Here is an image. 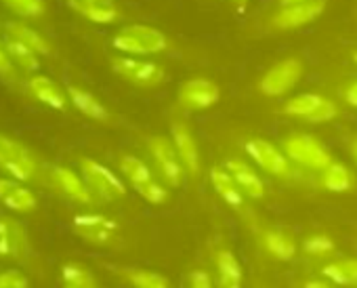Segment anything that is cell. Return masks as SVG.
<instances>
[{"mask_svg": "<svg viewBox=\"0 0 357 288\" xmlns=\"http://www.w3.org/2000/svg\"><path fill=\"white\" fill-rule=\"evenodd\" d=\"M321 99H324V97H321V95H315V93L296 95V97L288 99V101L282 105V114L296 116V118H307V116L317 107V103H319Z\"/></svg>", "mask_w": 357, "mask_h": 288, "instance_id": "cell-28", "label": "cell"}, {"mask_svg": "<svg viewBox=\"0 0 357 288\" xmlns=\"http://www.w3.org/2000/svg\"><path fill=\"white\" fill-rule=\"evenodd\" d=\"M217 267L225 288H242V267L229 250L217 252Z\"/></svg>", "mask_w": 357, "mask_h": 288, "instance_id": "cell-26", "label": "cell"}, {"mask_svg": "<svg viewBox=\"0 0 357 288\" xmlns=\"http://www.w3.org/2000/svg\"><path fill=\"white\" fill-rule=\"evenodd\" d=\"M303 248H305V252L317 257V255L332 252V250H334V242H332V238H328V236H324V234H315V236H309V238L305 240Z\"/></svg>", "mask_w": 357, "mask_h": 288, "instance_id": "cell-34", "label": "cell"}, {"mask_svg": "<svg viewBox=\"0 0 357 288\" xmlns=\"http://www.w3.org/2000/svg\"><path fill=\"white\" fill-rule=\"evenodd\" d=\"M120 171L130 179L132 185H139V183H145V181L153 179L149 167L141 158H137V156H124L120 160Z\"/></svg>", "mask_w": 357, "mask_h": 288, "instance_id": "cell-30", "label": "cell"}, {"mask_svg": "<svg viewBox=\"0 0 357 288\" xmlns=\"http://www.w3.org/2000/svg\"><path fill=\"white\" fill-rule=\"evenodd\" d=\"M344 99H347V103H351L353 107H357V82L349 84V89L344 91Z\"/></svg>", "mask_w": 357, "mask_h": 288, "instance_id": "cell-38", "label": "cell"}, {"mask_svg": "<svg viewBox=\"0 0 357 288\" xmlns=\"http://www.w3.org/2000/svg\"><path fill=\"white\" fill-rule=\"evenodd\" d=\"M336 114H338L336 103L324 97V99L317 103V107H315V109L305 118V120H307V122H311V124H319V122H330Z\"/></svg>", "mask_w": 357, "mask_h": 288, "instance_id": "cell-33", "label": "cell"}, {"mask_svg": "<svg viewBox=\"0 0 357 288\" xmlns=\"http://www.w3.org/2000/svg\"><path fill=\"white\" fill-rule=\"evenodd\" d=\"M128 278L137 288H168L166 278L160 273H153V271L132 269V271H128Z\"/></svg>", "mask_w": 357, "mask_h": 288, "instance_id": "cell-31", "label": "cell"}, {"mask_svg": "<svg viewBox=\"0 0 357 288\" xmlns=\"http://www.w3.org/2000/svg\"><path fill=\"white\" fill-rule=\"evenodd\" d=\"M234 3H236V7H246L248 0H234Z\"/></svg>", "mask_w": 357, "mask_h": 288, "instance_id": "cell-42", "label": "cell"}, {"mask_svg": "<svg viewBox=\"0 0 357 288\" xmlns=\"http://www.w3.org/2000/svg\"><path fill=\"white\" fill-rule=\"evenodd\" d=\"M326 11V0H309V3H294L282 7L269 22V26L278 32H290L305 28L319 20Z\"/></svg>", "mask_w": 357, "mask_h": 288, "instance_id": "cell-6", "label": "cell"}, {"mask_svg": "<svg viewBox=\"0 0 357 288\" xmlns=\"http://www.w3.org/2000/svg\"><path fill=\"white\" fill-rule=\"evenodd\" d=\"M5 47H7V53H9L11 61H13L20 70H24V72H38V70H40L38 53L32 51V49H30L28 45H24L22 40L9 36V38L5 40Z\"/></svg>", "mask_w": 357, "mask_h": 288, "instance_id": "cell-22", "label": "cell"}, {"mask_svg": "<svg viewBox=\"0 0 357 288\" xmlns=\"http://www.w3.org/2000/svg\"><path fill=\"white\" fill-rule=\"evenodd\" d=\"M305 74V66L298 57H288L271 66L259 80V91L267 97H282L290 93Z\"/></svg>", "mask_w": 357, "mask_h": 288, "instance_id": "cell-2", "label": "cell"}, {"mask_svg": "<svg viewBox=\"0 0 357 288\" xmlns=\"http://www.w3.org/2000/svg\"><path fill=\"white\" fill-rule=\"evenodd\" d=\"M7 32H9V36H13V38L22 40L24 45H28V47H30L32 51H36L38 55H45V57H51V55H53L51 43H49L43 34H38L34 28H30L28 24L9 22V24H7Z\"/></svg>", "mask_w": 357, "mask_h": 288, "instance_id": "cell-21", "label": "cell"}, {"mask_svg": "<svg viewBox=\"0 0 357 288\" xmlns=\"http://www.w3.org/2000/svg\"><path fill=\"white\" fill-rule=\"evenodd\" d=\"M351 152H353V158L357 160V139L353 141V146H351Z\"/></svg>", "mask_w": 357, "mask_h": 288, "instance_id": "cell-41", "label": "cell"}, {"mask_svg": "<svg viewBox=\"0 0 357 288\" xmlns=\"http://www.w3.org/2000/svg\"><path fill=\"white\" fill-rule=\"evenodd\" d=\"M112 70L116 76L124 78L126 82H132L137 86L143 89H151L164 82L166 72L162 66L153 63V61H145L132 55H120L112 59Z\"/></svg>", "mask_w": 357, "mask_h": 288, "instance_id": "cell-3", "label": "cell"}, {"mask_svg": "<svg viewBox=\"0 0 357 288\" xmlns=\"http://www.w3.org/2000/svg\"><path fill=\"white\" fill-rule=\"evenodd\" d=\"M284 154L294 160L301 167L324 171L328 165H332L330 152L321 146L317 139L311 135H292L284 141Z\"/></svg>", "mask_w": 357, "mask_h": 288, "instance_id": "cell-4", "label": "cell"}, {"mask_svg": "<svg viewBox=\"0 0 357 288\" xmlns=\"http://www.w3.org/2000/svg\"><path fill=\"white\" fill-rule=\"evenodd\" d=\"M172 143H174V150L181 158L183 167L192 173L198 175L200 173V154H198V143L192 135V130L185 124H172Z\"/></svg>", "mask_w": 357, "mask_h": 288, "instance_id": "cell-13", "label": "cell"}, {"mask_svg": "<svg viewBox=\"0 0 357 288\" xmlns=\"http://www.w3.org/2000/svg\"><path fill=\"white\" fill-rule=\"evenodd\" d=\"M53 181H55V185H57L66 196H70V198L76 200V202L89 204V202L93 200L89 183H84L76 173H72V171L66 169V167H55V169H53Z\"/></svg>", "mask_w": 357, "mask_h": 288, "instance_id": "cell-19", "label": "cell"}, {"mask_svg": "<svg viewBox=\"0 0 357 288\" xmlns=\"http://www.w3.org/2000/svg\"><path fill=\"white\" fill-rule=\"evenodd\" d=\"M0 288H28V278L17 269H7L0 273Z\"/></svg>", "mask_w": 357, "mask_h": 288, "instance_id": "cell-35", "label": "cell"}, {"mask_svg": "<svg viewBox=\"0 0 357 288\" xmlns=\"http://www.w3.org/2000/svg\"><path fill=\"white\" fill-rule=\"evenodd\" d=\"M263 242H265L267 250H269L275 259H280V261H290V259L296 255V244H294V240H292L288 234L280 232V229H269V232H265Z\"/></svg>", "mask_w": 357, "mask_h": 288, "instance_id": "cell-23", "label": "cell"}, {"mask_svg": "<svg viewBox=\"0 0 357 288\" xmlns=\"http://www.w3.org/2000/svg\"><path fill=\"white\" fill-rule=\"evenodd\" d=\"M294 3H309V0H280V7H286V5H294Z\"/></svg>", "mask_w": 357, "mask_h": 288, "instance_id": "cell-40", "label": "cell"}, {"mask_svg": "<svg viewBox=\"0 0 357 288\" xmlns=\"http://www.w3.org/2000/svg\"><path fill=\"white\" fill-rule=\"evenodd\" d=\"M211 181L215 192L231 206V209H242L244 204V192L240 190V185L236 183V179L231 177V173L227 169H213L211 171Z\"/></svg>", "mask_w": 357, "mask_h": 288, "instance_id": "cell-20", "label": "cell"}, {"mask_svg": "<svg viewBox=\"0 0 357 288\" xmlns=\"http://www.w3.org/2000/svg\"><path fill=\"white\" fill-rule=\"evenodd\" d=\"M28 91L32 93V97L36 101H40L43 105H47L51 109L63 112L68 107V93H63L59 89V84L55 80L47 78V76H34V78H30Z\"/></svg>", "mask_w": 357, "mask_h": 288, "instance_id": "cell-14", "label": "cell"}, {"mask_svg": "<svg viewBox=\"0 0 357 288\" xmlns=\"http://www.w3.org/2000/svg\"><path fill=\"white\" fill-rule=\"evenodd\" d=\"M176 97H178L181 107L200 112V109H208L219 103L221 89L217 86V82H213L208 78H192L181 84Z\"/></svg>", "mask_w": 357, "mask_h": 288, "instance_id": "cell-8", "label": "cell"}, {"mask_svg": "<svg viewBox=\"0 0 357 288\" xmlns=\"http://www.w3.org/2000/svg\"><path fill=\"white\" fill-rule=\"evenodd\" d=\"M80 167H82V173H84L89 188L93 192H97L103 200H116V198H122L126 194L124 183L116 177V173H112L101 162L91 160V158H82Z\"/></svg>", "mask_w": 357, "mask_h": 288, "instance_id": "cell-7", "label": "cell"}, {"mask_svg": "<svg viewBox=\"0 0 357 288\" xmlns=\"http://www.w3.org/2000/svg\"><path fill=\"white\" fill-rule=\"evenodd\" d=\"M246 154L269 175L273 177H288L290 175V165L288 156L280 152L275 146H271L265 139H250L246 141Z\"/></svg>", "mask_w": 357, "mask_h": 288, "instance_id": "cell-9", "label": "cell"}, {"mask_svg": "<svg viewBox=\"0 0 357 288\" xmlns=\"http://www.w3.org/2000/svg\"><path fill=\"white\" fill-rule=\"evenodd\" d=\"M147 148L153 156V160L158 162L164 179L170 183V185H178L183 179V162L181 158H178L176 150L170 148V143L164 139V137H151L149 143H147Z\"/></svg>", "mask_w": 357, "mask_h": 288, "instance_id": "cell-10", "label": "cell"}, {"mask_svg": "<svg viewBox=\"0 0 357 288\" xmlns=\"http://www.w3.org/2000/svg\"><path fill=\"white\" fill-rule=\"evenodd\" d=\"M351 57H353V61H355V66H357V49L353 51V55H351Z\"/></svg>", "mask_w": 357, "mask_h": 288, "instance_id": "cell-43", "label": "cell"}, {"mask_svg": "<svg viewBox=\"0 0 357 288\" xmlns=\"http://www.w3.org/2000/svg\"><path fill=\"white\" fill-rule=\"evenodd\" d=\"M135 190H137L147 202H151V204H162V202H166V198H168V192H166L160 183H155L153 179L135 185Z\"/></svg>", "mask_w": 357, "mask_h": 288, "instance_id": "cell-32", "label": "cell"}, {"mask_svg": "<svg viewBox=\"0 0 357 288\" xmlns=\"http://www.w3.org/2000/svg\"><path fill=\"white\" fill-rule=\"evenodd\" d=\"M225 169L231 173V177L236 179V183L240 185V190L246 196H250L255 200L265 196V183H263V179L259 177V173L252 167H248L246 162H242L238 158H229L225 162Z\"/></svg>", "mask_w": 357, "mask_h": 288, "instance_id": "cell-16", "label": "cell"}, {"mask_svg": "<svg viewBox=\"0 0 357 288\" xmlns=\"http://www.w3.org/2000/svg\"><path fill=\"white\" fill-rule=\"evenodd\" d=\"M74 227L76 232L95 244H105L112 240L114 232L118 229L116 221L103 217V215H76L74 217Z\"/></svg>", "mask_w": 357, "mask_h": 288, "instance_id": "cell-12", "label": "cell"}, {"mask_svg": "<svg viewBox=\"0 0 357 288\" xmlns=\"http://www.w3.org/2000/svg\"><path fill=\"white\" fill-rule=\"evenodd\" d=\"M168 38L164 32L151 28V26H126L122 28L114 38L112 47L120 53L132 55V57H145V55H158L168 49Z\"/></svg>", "mask_w": 357, "mask_h": 288, "instance_id": "cell-1", "label": "cell"}, {"mask_svg": "<svg viewBox=\"0 0 357 288\" xmlns=\"http://www.w3.org/2000/svg\"><path fill=\"white\" fill-rule=\"evenodd\" d=\"M0 78H5V80L15 78V63L11 61L5 43H0Z\"/></svg>", "mask_w": 357, "mask_h": 288, "instance_id": "cell-36", "label": "cell"}, {"mask_svg": "<svg viewBox=\"0 0 357 288\" xmlns=\"http://www.w3.org/2000/svg\"><path fill=\"white\" fill-rule=\"evenodd\" d=\"M28 248V240L20 223L9 217H0V257H22Z\"/></svg>", "mask_w": 357, "mask_h": 288, "instance_id": "cell-17", "label": "cell"}, {"mask_svg": "<svg viewBox=\"0 0 357 288\" xmlns=\"http://www.w3.org/2000/svg\"><path fill=\"white\" fill-rule=\"evenodd\" d=\"M0 169L9 173L13 179L26 181L34 177L36 160L20 141L0 132Z\"/></svg>", "mask_w": 357, "mask_h": 288, "instance_id": "cell-5", "label": "cell"}, {"mask_svg": "<svg viewBox=\"0 0 357 288\" xmlns=\"http://www.w3.org/2000/svg\"><path fill=\"white\" fill-rule=\"evenodd\" d=\"M305 288H334V286H332V284H326V282H321V280H311V282L305 284Z\"/></svg>", "mask_w": 357, "mask_h": 288, "instance_id": "cell-39", "label": "cell"}, {"mask_svg": "<svg viewBox=\"0 0 357 288\" xmlns=\"http://www.w3.org/2000/svg\"><path fill=\"white\" fill-rule=\"evenodd\" d=\"M66 3L80 17L99 26H109L120 20V9L116 0H66Z\"/></svg>", "mask_w": 357, "mask_h": 288, "instance_id": "cell-11", "label": "cell"}, {"mask_svg": "<svg viewBox=\"0 0 357 288\" xmlns=\"http://www.w3.org/2000/svg\"><path fill=\"white\" fill-rule=\"evenodd\" d=\"M66 93H68V99H70V103L80 112V114H84V116H89L91 120H97V122H109V109L93 95V93H89V91H84V89H80V86H74V84H70L68 89H66Z\"/></svg>", "mask_w": 357, "mask_h": 288, "instance_id": "cell-18", "label": "cell"}, {"mask_svg": "<svg viewBox=\"0 0 357 288\" xmlns=\"http://www.w3.org/2000/svg\"><path fill=\"white\" fill-rule=\"evenodd\" d=\"M0 3L24 20H38L47 11L45 0H0Z\"/></svg>", "mask_w": 357, "mask_h": 288, "instance_id": "cell-29", "label": "cell"}, {"mask_svg": "<svg viewBox=\"0 0 357 288\" xmlns=\"http://www.w3.org/2000/svg\"><path fill=\"white\" fill-rule=\"evenodd\" d=\"M61 284L63 288H95L91 271L78 263H66L61 267Z\"/></svg>", "mask_w": 357, "mask_h": 288, "instance_id": "cell-27", "label": "cell"}, {"mask_svg": "<svg viewBox=\"0 0 357 288\" xmlns=\"http://www.w3.org/2000/svg\"><path fill=\"white\" fill-rule=\"evenodd\" d=\"M0 202L15 213H30L38 204L36 196L28 188L11 179H0Z\"/></svg>", "mask_w": 357, "mask_h": 288, "instance_id": "cell-15", "label": "cell"}, {"mask_svg": "<svg viewBox=\"0 0 357 288\" xmlns=\"http://www.w3.org/2000/svg\"><path fill=\"white\" fill-rule=\"evenodd\" d=\"M321 273L338 286H355L357 284V259L330 263L321 269Z\"/></svg>", "mask_w": 357, "mask_h": 288, "instance_id": "cell-25", "label": "cell"}, {"mask_svg": "<svg viewBox=\"0 0 357 288\" xmlns=\"http://www.w3.org/2000/svg\"><path fill=\"white\" fill-rule=\"evenodd\" d=\"M321 183L328 192L332 194H344L351 190L353 185V179H351V173L344 165H338V162H332L324 169V177H321Z\"/></svg>", "mask_w": 357, "mask_h": 288, "instance_id": "cell-24", "label": "cell"}, {"mask_svg": "<svg viewBox=\"0 0 357 288\" xmlns=\"http://www.w3.org/2000/svg\"><path fill=\"white\" fill-rule=\"evenodd\" d=\"M190 280H192V288H213L211 275H208L206 271L196 269V271H192Z\"/></svg>", "mask_w": 357, "mask_h": 288, "instance_id": "cell-37", "label": "cell"}]
</instances>
